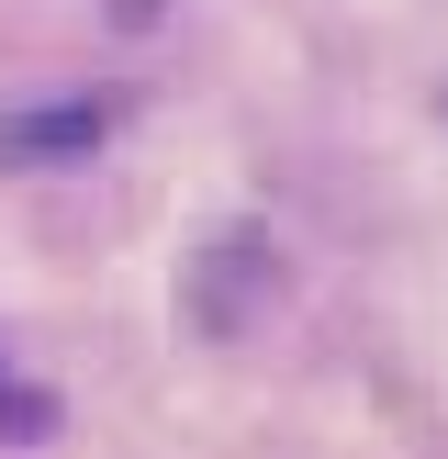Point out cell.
Listing matches in <instances>:
<instances>
[{
    "mask_svg": "<svg viewBox=\"0 0 448 459\" xmlns=\"http://www.w3.org/2000/svg\"><path fill=\"white\" fill-rule=\"evenodd\" d=\"M101 134H112V112H101V101H56V112H12V124H0V157L45 169V157H90Z\"/></svg>",
    "mask_w": 448,
    "mask_h": 459,
    "instance_id": "obj_1",
    "label": "cell"
}]
</instances>
